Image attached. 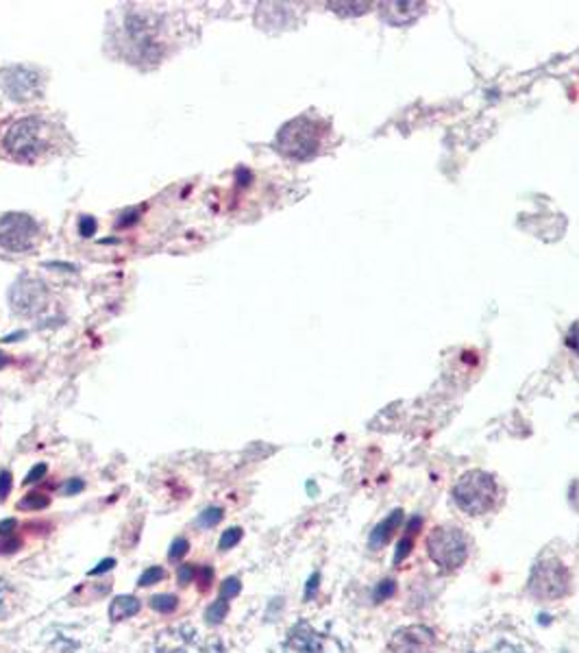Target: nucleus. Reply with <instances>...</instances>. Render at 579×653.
Segmentation results:
<instances>
[{
    "mask_svg": "<svg viewBox=\"0 0 579 653\" xmlns=\"http://www.w3.org/2000/svg\"><path fill=\"white\" fill-rule=\"evenodd\" d=\"M20 547H22V542H20L15 536H7V538L0 542V553H15Z\"/></svg>",
    "mask_w": 579,
    "mask_h": 653,
    "instance_id": "obj_32",
    "label": "nucleus"
},
{
    "mask_svg": "<svg viewBox=\"0 0 579 653\" xmlns=\"http://www.w3.org/2000/svg\"><path fill=\"white\" fill-rule=\"evenodd\" d=\"M227 612H229V601L220 597L218 601H214V604L205 610V621H207L209 626H218V623L225 621Z\"/></svg>",
    "mask_w": 579,
    "mask_h": 653,
    "instance_id": "obj_16",
    "label": "nucleus"
},
{
    "mask_svg": "<svg viewBox=\"0 0 579 653\" xmlns=\"http://www.w3.org/2000/svg\"><path fill=\"white\" fill-rule=\"evenodd\" d=\"M225 513L220 508H207L201 517H198V527H214L223 521Z\"/></svg>",
    "mask_w": 579,
    "mask_h": 653,
    "instance_id": "obj_23",
    "label": "nucleus"
},
{
    "mask_svg": "<svg viewBox=\"0 0 579 653\" xmlns=\"http://www.w3.org/2000/svg\"><path fill=\"white\" fill-rule=\"evenodd\" d=\"M9 301H11L13 312H18V314H24V316L37 314L46 303V288H44V283H39L35 279H20L11 288Z\"/></svg>",
    "mask_w": 579,
    "mask_h": 653,
    "instance_id": "obj_10",
    "label": "nucleus"
},
{
    "mask_svg": "<svg viewBox=\"0 0 579 653\" xmlns=\"http://www.w3.org/2000/svg\"><path fill=\"white\" fill-rule=\"evenodd\" d=\"M150 608L159 615H170L177 610V597L174 595H155L150 599Z\"/></svg>",
    "mask_w": 579,
    "mask_h": 653,
    "instance_id": "obj_17",
    "label": "nucleus"
},
{
    "mask_svg": "<svg viewBox=\"0 0 579 653\" xmlns=\"http://www.w3.org/2000/svg\"><path fill=\"white\" fill-rule=\"evenodd\" d=\"M382 13H384V20H388L390 24L406 26L423 13V4L421 2H390V4H384Z\"/></svg>",
    "mask_w": 579,
    "mask_h": 653,
    "instance_id": "obj_12",
    "label": "nucleus"
},
{
    "mask_svg": "<svg viewBox=\"0 0 579 653\" xmlns=\"http://www.w3.org/2000/svg\"><path fill=\"white\" fill-rule=\"evenodd\" d=\"M569 584H571V575L567 566L556 558H547L538 562L530 577L532 595L547 601L565 597L569 593Z\"/></svg>",
    "mask_w": 579,
    "mask_h": 653,
    "instance_id": "obj_5",
    "label": "nucleus"
},
{
    "mask_svg": "<svg viewBox=\"0 0 579 653\" xmlns=\"http://www.w3.org/2000/svg\"><path fill=\"white\" fill-rule=\"evenodd\" d=\"M240 590H242V584H240V579H238V577H229V579H225V582H223V586H220V597L229 601V599L238 597V595H240Z\"/></svg>",
    "mask_w": 579,
    "mask_h": 653,
    "instance_id": "obj_21",
    "label": "nucleus"
},
{
    "mask_svg": "<svg viewBox=\"0 0 579 653\" xmlns=\"http://www.w3.org/2000/svg\"><path fill=\"white\" fill-rule=\"evenodd\" d=\"M421 525H423V521H421L419 517H415L412 521L408 522L406 533H404V538H401V542H399V547H397V553H395V562H397V564H399L404 558H408V553L412 551V544H415V538H417Z\"/></svg>",
    "mask_w": 579,
    "mask_h": 653,
    "instance_id": "obj_15",
    "label": "nucleus"
},
{
    "mask_svg": "<svg viewBox=\"0 0 579 653\" xmlns=\"http://www.w3.org/2000/svg\"><path fill=\"white\" fill-rule=\"evenodd\" d=\"M155 653H225L218 639H207L190 626H179L159 634Z\"/></svg>",
    "mask_w": 579,
    "mask_h": 653,
    "instance_id": "obj_6",
    "label": "nucleus"
},
{
    "mask_svg": "<svg viewBox=\"0 0 579 653\" xmlns=\"http://www.w3.org/2000/svg\"><path fill=\"white\" fill-rule=\"evenodd\" d=\"M86 488V484H83V480H68L66 484H64V488H61V493L66 495V497H72V495H79L81 491Z\"/></svg>",
    "mask_w": 579,
    "mask_h": 653,
    "instance_id": "obj_30",
    "label": "nucleus"
},
{
    "mask_svg": "<svg viewBox=\"0 0 579 653\" xmlns=\"http://www.w3.org/2000/svg\"><path fill=\"white\" fill-rule=\"evenodd\" d=\"M0 88L11 101L24 103L42 94V79L29 66H9L0 72Z\"/></svg>",
    "mask_w": 579,
    "mask_h": 653,
    "instance_id": "obj_9",
    "label": "nucleus"
},
{
    "mask_svg": "<svg viewBox=\"0 0 579 653\" xmlns=\"http://www.w3.org/2000/svg\"><path fill=\"white\" fill-rule=\"evenodd\" d=\"M242 540V529L240 527H231V529H227L223 536H220V549L223 551H229V549H234L238 542Z\"/></svg>",
    "mask_w": 579,
    "mask_h": 653,
    "instance_id": "obj_20",
    "label": "nucleus"
},
{
    "mask_svg": "<svg viewBox=\"0 0 579 653\" xmlns=\"http://www.w3.org/2000/svg\"><path fill=\"white\" fill-rule=\"evenodd\" d=\"M46 473H48L46 464H35V466L29 471V475H26L24 484H37V482H42V480L46 477Z\"/></svg>",
    "mask_w": 579,
    "mask_h": 653,
    "instance_id": "obj_28",
    "label": "nucleus"
},
{
    "mask_svg": "<svg viewBox=\"0 0 579 653\" xmlns=\"http://www.w3.org/2000/svg\"><path fill=\"white\" fill-rule=\"evenodd\" d=\"M275 144L290 159H296V161L311 159L320 146L318 123L311 121L309 116H298L282 127Z\"/></svg>",
    "mask_w": 579,
    "mask_h": 653,
    "instance_id": "obj_3",
    "label": "nucleus"
},
{
    "mask_svg": "<svg viewBox=\"0 0 579 653\" xmlns=\"http://www.w3.org/2000/svg\"><path fill=\"white\" fill-rule=\"evenodd\" d=\"M11 486H13V477L9 471H0V502H4L11 493Z\"/></svg>",
    "mask_w": 579,
    "mask_h": 653,
    "instance_id": "obj_29",
    "label": "nucleus"
},
{
    "mask_svg": "<svg viewBox=\"0 0 579 653\" xmlns=\"http://www.w3.org/2000/svg\"><path fill=\"white\" fill-rule=\"evenodd\" d=\"M138 210H127L123 216H121V221H118V227H129V225H134L136 221H138Z\"/></svg>",
    "mask_w": 579,
    "mask_h": 653,
    "instance_id": "obj_34",
    "label": "nucleus"
},
{
    "mask_svg": "<svg viewBox=\"0 0 579 653\" xmlns=\"http://www.w3.org/2000/svg\"><path fill=\"white\" fill-rule=\"evenodd\" d=\"M284 653H349L336 637L314 630L309 623H296L290 630Z\"/></svg>",
    "mask_w": 579,
    "mask_h": 653,
    "instance_id": "obj_8",
    "label": "nucleus"
},
{
    "mask_svg": "<svg viewBox=\"0 0 579 653\" xmlns=\"http://www.w3.org/2000/svg\"><path fill=\"white\" fill-rule=\"evenodd\" d=\"M196 573H198V566L194 564H181L179 571H177V579L181 586H188L192 582H196Z\"/></svg>",
    "mask_w": 579,
    "mask_h": 653,
    "instance_id": "obj_22",
    "label": "nucleus"
},
{
    "mask_svg": "<svg viewBox=\"0 0 579 653\" xmlns=\"http://www.w3.org/2000/svg\"><path fill=\"white\" fill-rule=\"evenodd\" d=\"M15 527H18V521H15V519H4V521H0V536H2V538L11 536V533L15 531Z\"/></svg>",
    "mask_w": 579,
    "mask_h": 653,
    "instance_id": "obj_35",
    "label": "nucleus"
},
{
    "mask_svg": "<svg viewBox=\"0 0 579 653\" xmlns=\"http://www.w3.org/2000/svg\"><path fill=\"white\" fill-rule=\"evenodd\" d=\"M116 566V560L114 558H107V560H103V562H99L92 571H90V575H101V573H107V571H112Z\"/></svg>",
    "mask_w": 579,
    "mask_h": 653,
    "instance_id": "obj_33",
    "label": "nucleus"
},
{
    "mask_svg": "<svg viewBox=\"0 0 579 653\" xmlns=\"http://www.w3.org/2000/svg\"><path fill=\"white\" fill-rule=\"evenodd\" d=\"M316 582H318V575H314V577L309 579V584H307V593H305L307 597L314 593V588H316Z\"/></svg>",
    "mask_w": 579,
    "mask_h": 653,
    "instance_id": "obj_37",
    "label": "nucleus"
},
{
    "mask_svg": "<svg viewBox=\"0 0 579 653\" xmlns=\"http://www.w3.org/2000/svg\"><path fill=\"white\" fill-rule=\"evenodd\" d=\"M48 135L50 127L37 119L26 116L15 121L2 135V148L4 153L22 164H33L48 150Z\"/></svg>",
    "mask_w": 579,
    "mask_h": 653,
    "instance_id": "obj_1",
    "label": "nucleus"
},
{
    "mask_svg": "<svg viewBox=\"0 0 579 653\" xmlns=\"http://www.w3.org/2000/svg\"><path fill=\"white\" fill-rule=\"evenodd\" d=\"M453 499L459 510H464L470 517H479L492 510L497 502V484L492 475L484 471H468L459 477V482L453 488Z\"/></svg>",
    "mask_w": 579,
    "mask_h": 653,
    "instance_id": "obj_2",
    "label": "nucleus"
},
{
    "mask_svg": "<svg viewBox=\"0 0 579 653\" xmlns=\"http://www.w3.org/2000/svg\"><path fill=\"white\" fill-rule=\"evenodd\" d=\"M163 579V568L161 566H150V568H146L145 573H143V577H140V586L146 588V586H152V584H159Z\"/></svg>",
    "mask_w": 579,
    "mask_h": 653,
    "instance_id": "obj_24",
    "label": "nucleus"
},
{
    "mask_svg": "<svg viewBox=\"0 0 579 653\" xmlns=\"http://www.w3.org/2000/svg\"><path fill=\"white\" fill-rule=\"evenodd\" d=\"M395 593V582L393 579H386L379 584V588L375 590V601H384L386 597H390Z\"/></svg>",
    "mask_w": 579,
    "mask_h": 653,
    "instance_id": "obj_31",
    "label": "nucleus"
},
{
    "mask_svg": "<svg viewBox=\"0 0 579 653\" xmlns=\"http://www.w3.org/2000/svg\"><path fill=\"white\" fill-rule=\"evenodd\" d=\"M140 612V601L132 595H123V597H116L110 606V619L112 621H123V619H132Z\"/></svg>",
    "mask_w": 579,
    "mask_h": 653,
    "instance_id": "obj_14",
    "label": "nucleus"
},
{
    "mask_svg": "<svg viewBox=\"0 0 579 653\" xmlns=\"http://www.w3.org/2000/svg\"><path fill=\"white\" fill-rule=\"evenodd\" d=\"M7 586H4V582L0 579V619H4L7 617Z\"/></svg>",
    "mask_w": 579,
    "mask_h": 653,
    "instance_id": "obj_36",
    "label": "nucleus"
},
{
    "mask_svg": "<svg viewBox=\"0 0 579 653\" xmlns=\"http://www.w3.org/2000/svg\"><path fill=\"white\" fill-rule=\"evenodd\" d=\"M188 549H190V542H188L185 538H177V540H172V544H170L168 558H170V560H181V558L188 553Z\"/></svg>",
    "mask_w": 579,
    "mask_h": 653,
    "instance_id": "obj_25",
    "label": "nucleus"
},
{
    "mask_svg": "<svg viewBox=\"0 0 579 653\" xmlns=\"http://www.w3.org/2000/svg\"><path fill=\"white\" fill-rule=\"evenodd\" d=\"M7 364V356L4 353H0V369Z\"/></svg>",
    "mask_w": 579,
    "mask_h": 653,
    "instance_id": "obj_38",
    "label": "nucleus"
},
{
    "mask_svg": "<svg viewBox=\"0 0 579 653\" xmlns=\"http://www.w3.org/2000/svg\"><path fill=\"white\" fill-rule=\"evenodd\" d=\"M428 553L442 571H455L468 555L466 536L453 527H438L428 538Z\"/></svg>",
    "mask_w": 579,
    "mask_h": 653,
    "instance_id": "obj_4",
    "label": "nucleus"
},
{
    "mask_svg": "<svg viewBox=\"0 0 579 653\" xmlns=\"http://www.w3.org/2000/svg\"><path fill=\"white\" fill-rule=\"evenodd\" d=\"M212 579H214V568L212 566H201L198 573H196V582H198L201 590H207L212 586Z\"/></svg>",
    "mask_w": 579,
    "mask_h": 653,
    "instance_id": "obj_26",
    "label": "nucleus"
},
{
    "mask_svg": "<svg viewBox=\"0 0 579 653\" xmlns=\"http://www.w3.org/2000/svg\"><path fill=\"white\" fill-rule=\"evenodd\" d=\"M50 499L39 495V493H33V495H26L22 502H20V510H44L48 508Z\"/></svg>",
    "mask_w": 579,
    "mask_h": 653,
    "instance_id": "obj_18",
    "label": "nucleus"
},
{
    "mask_svg": "<svg viewBox=\"0 0 579 653\" xmlns=\"http://www.w3.org/2000/svg\"><path fill=\"white\" fill-rule=\"evenodd\" d=\"M435 645H438V641L430 628L410 626V628L395 632L388 650L390 653H434Z\"/></svg>",
    "mask_w": 579,
    "mask_h": 653,
    "instance_id": "obj_11",
    "label": "nucleus"
},
{
    "mask_svg": "<svg viewBox=\"0 0 579 653\" xmlns=\"http://www.w3.org/2000/svg\"><path fill=\"white\" fill-rule=\"evenodd\" d=\"M96 227L99 225H96V221L92 216H83L81 223H79V232H81L83 238H92L96 234Z\"/></svg>",
    "mask_w": 579,
    "mask_h": 653,
    "instance_id": "obj_27",
    "label": "nucleus"
},
{
    "mask_svg": "<svg viewBox=\"0 0 579 653\" xmlns=\"http://www.w3.org/2000/svg\"><path fill=\"white\" fill-rule=\"evenodd\" d=\"M404 522V513L401 510H395L393 515H388L384 521L379 522L373 531H371V538H368V544L371 549H382L388 544V540L395 536V531L401 527Z\"/></svg>",
    "mask_w": 579,
    "mask_h": 653,
    "instance_id": "obj_13",
    "label": "nucleus"
},
{
    "mask_svg": "<svg viewBox=\"0 0 579 653\" xmlns=\"http://www.w3.org/2000/svg\"><path fill=\"white\" fill-rule=\"evenodd\" d=\"M473 653H527L523 645L519 643H512V641H497L495 645H490L488 650H481V652Z\"/></svg>",
    "mask_w": 579,
    "mask_h": 653,
    "instance_id": "obj_19",
    "label": "nucleus"
},
{
    "mask_svg": "<svg viewBox=\"0 0 579 653\" xmlns=\"http://www.w3.org/2000/svg\"><path fill=\"white\" fill-rule=\"evenodd\" d=\"M39 238L37 223L26 214H4L0 218V249L7 254H26Z\"/></svg>",
    "mask_w": 579,
    "mask_h": 653,
    "instance_id": "obj_7",
    "label": "nucleus"
}]
</instances>
